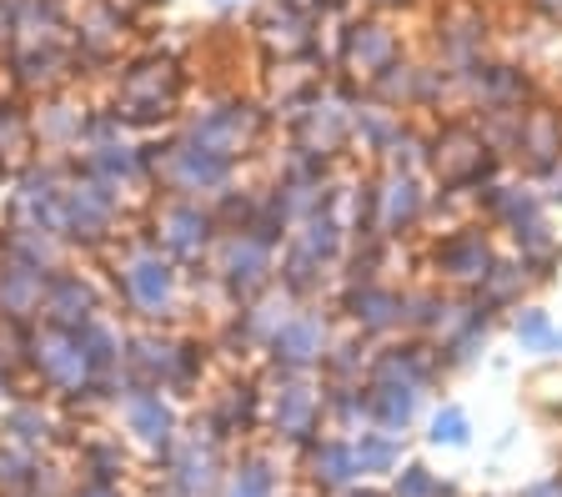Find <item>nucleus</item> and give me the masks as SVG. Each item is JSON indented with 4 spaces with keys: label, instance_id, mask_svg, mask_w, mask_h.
Listing matches in <instances>:
<instances>
[{
    "label": "nucleus",
    "instance_id": "f257e3e1",
    "mask_svg": "<svg viewBox=\"0 0 562 497\" xmlns=\"http://www.w3.org/2000/svg\"><path fill=\"white\" fill-rule=\"evenodd\" d=\"M131 427H136L146 442H166V413H161V403H151V397H140L136 407H131Z\"/></svg>",
    "mask_w": 562,
    "mask_h": 497
},
{
    "label": "nucleus",
    "instance_id": "f03ea898",
    "mask_svg": "<svg viewBox=\"0 0 562 497\" xmlns=\"http://www.w3.org/2000/svg\"><path fill=\"white\" fill-rule=\"evenodd\" d=\"M316 337H322V331H316V321H296V327L281 331V352L292 357V362H306V357H312V347H316Z\"/></svg>",
    "mask_w": 562,
    "mask_h": 497
},
{
    "label": "nucleus",
    "instance_id": "7ed1b4c3",
    "mask_svg": "<svg viewBox=\"0 0 562 497\" xmlns=\"http://www.w3.org/2000/svg\"><path fill=\"white\" fill-rule=\"evenodd\" d=\"M131 286H136L140 302H161L166 296V267H136V272H131Z\"/></svg>",
    "mask_w": 562,
    "mask_h": 497
},
{
    "label": "nucleus",
    "instance_id": "20e7f679",
    "mask_svg": "<svg viewBox=\"0 0 562 497\" xmlns=\"http://www.w3.org/2000/svg\"><path fill=\"white\" fill-rule=\"evenodd\" d=\"M226 497H271V477H267V467H241Z\"/></svg>",
    "mask_w": 562,
    "mask_h": 497
},
{
    "label": "nucleus",
    "instance_id": "39448f33",
    "mask_svg": "<svg viewBox=\"0 0 562 497\" xmlns=\"http://www.w3.org/2000/svg\"><path fill=\"white\" fill-rule=\"evenodd\" d=\"M432 442H468V417L457 413V407H447V413H437V422H432Z\"/></svg>",
    "mask_w": 562,
    "mask_h": 497
},
{
    "label": "nucleus",
    "instance_id": "423d86ee",
    "mask_svg": "<svg viewBox=\"0 0 562 497\" xmlns=\"http://www.w3.org/2000/svg\"><path fill=\"white\" fill-rule=\"evenodd\" d=\"M316 467H327V483H347L351 467H357V458H351L347 448H327L322 458H316Z\"/></svg>",
    "mask_w": 562,
    "mask_h": 497
},
{
    "label": "nucleus",
    "instance_id": "0eeeda50",
    "mask_svg": "<svg viewBox=\"0 0 562 497\" xmlns=\"http://www.w3.org/2000/svg\"><path fill=\"white\" fill-rule=\"evenodd\" d=\"M351 458H357V467H386V462H392V448H386V442H362Z\"/></svg>",
    "mask_w": 562,
    "mask_h": 497
},
{
    "label": "nucleus",
    "instance_id": "6e6552de",
    "mask_svg": "<svg viewBox=\"0 0 562 497\" xmlns=\"http://www.w3.org/2000/svg\"><path fill=\"white\" fill-rule=\"evenodd\" d=\"M517 337H522V342H548V321H542L538 312H532V317H527L522 327H517Z\"/></svg>",
    "mask_w": 562,
    "mask_h": 497
},
{
    "label": "nucleus",
    "instance_id": "1a4fd4ad",
    "mask_svg": "<svg viewBox=\"0 0 562 497\" xmlns=\"http://www.w3.org/2000/svg\"><path fill=\"white\" fill-rule=\"evenodd\" d=\"M432 493V483H427V473H422V467H412V477H407V493L402 497H427Z\"/></svg>",
    "mask_w": 562,
    "mask_h": 497
},
{
    "label": "nucleus",
    "instance_id": "9d476101",
    "mask_svg": "<svg viewBox=\"0 0 562 497\" xmlns=\"http://www.w3.org/2000/svg\"><path fill=\"white\" fill-rule=\"evenodd\" d=\"M91 497H111V493H91Z\"/></svg>",
    "mask_w": 562,
    "mask_h": 497
}]
</instances>
